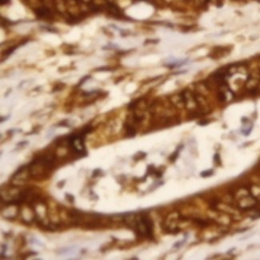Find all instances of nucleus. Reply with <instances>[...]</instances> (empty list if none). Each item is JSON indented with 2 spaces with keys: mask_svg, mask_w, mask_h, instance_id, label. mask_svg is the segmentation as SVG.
<instances>
[{
  "mask_svg": "<svg viewBox=\"0 0 260 260\" xmlns=\"http://www.w3.org/2000/svg\"><path fill=\"white\" fill-rule=\"evenodd\" d=\"M212 175H213V170H207V171H203L200 174V175L202 176V177H203V178L209 177V176H211Z\"/></svg>",
  "mask_w": 260,
  "mask_h": 260,
  "instance_id": "f257e3e1",
  "label": "nucleus"
},
{
  "mask_svg": "<svg viewBox=\"0 0 260 260\" xmlns=\"http://www.w3.org/2000/svg\"><path fill=\"white\" fill-rule=\"evenodd\" d=\"M214 162H215L217 164H221V161H220V157H219V154H215L214 156Z\"/></svg>",
  "mask_w": 260,
  "mask_h": 260,
  "instance_id": "f03ea898",
  "label": "nucleus"
},
{
  "mask_svg": "<svg viewBox=\"0 0 260 260\" xmlns=\"http://www.w3.org/2000/svg\"><path fill=\"white\" fill-rule=\"evenodd\" d=\"M66 197L67 198V200L70 201V203H73L74 201H75V198H74L73 195H70V194H66Z\"/></svg>",
  "mask_w": 260,
  "mask_h": 260,
  "instance_id": "7ed1b4c3",
  "label": "nucleus"
},
{
  "mask_svg": "<svg viewBox=\"0 0 260 260\" xmlns=\"http://www.w3.org/2000/svg\"><path fill=\"white\" fill-rule=\"evenodd\" d=\"M177 157H178V151H176V152H175L174 154H173V155H172L171 157H170V160H171V161L174 162L175 160L176 159V158H177Z\"/></svg>",
  "mask_w": 260,
  "mask_h": 260,
  "instance_id": "20e7f679",
  "label": "nucleus"
},
{
  "mask_svg": "<svg viewBox=\"0 0 260 260\" xmlns=\"http://www.w3.org/2000/svg\"><path fill=\"white\" fill-rule=\"evenodd\" d=\"M100 170L99 169H96L94 171H93V175H92V177H96V176H98L99 175V173H100Z\"/></svg>",
  "mask_w": 260,
  "mask_h": 260,
  "instance_id": "39448f33",
  "label": "nucleus"
},
{
  "mask_svg": "<svg viewBox=\"0 0 260 260\" xmlns=\"http://www.w3.org/2000/svg\"><path fill=\"white\" fill-rule=\"evenodd\" d=\"M0 2H1V5L2 6V5H6V4H7V3H9L10 0H1Z\"/></svg>",
  "mask_w": 260,
  "mask_h": 260,
  "instance_id": "423d86ee",
  "label": "nucleus"
},
{
  "mask_svg": "<svg viewBox=\"0 0 260 260\" xmlns=\"http://www.w3.org/2000/svg\"><path fill=\"white\" fill-rule=\"evenodd\" d=\"M64 183H65V180H63V182H62V181H61V182H59V183H58V186H59V188H61V187H63V184Z\"/></svg>",
  "mask_w": 260,
  "mask_h": 260,
  "instance_id": "0eeeda50",
  "label": "nucleus"
}]
</instances>
